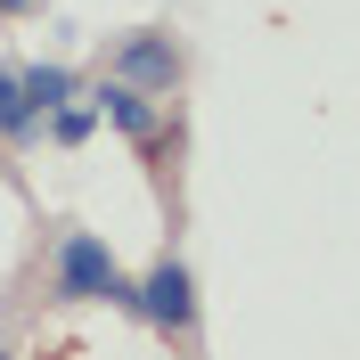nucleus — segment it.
Instances as JSON below:
<instances>
[{
  "mask_svg": "<svg viewBox=\"0 0 360 360\" xmlns=\"http://www.w3.org/2000/svg\"><path fill=\"white\" fill-rule=\"evenodd\" d=\"M115 82H131V90H172L180 82V49H172V33H123L115 41Z\"/></svg>",
  "mask_w": 360,
  "mask_h": 360,
  "instance_id": "7ed1b4c3",
  "label": "nucleus"
},
{
  "mask_svg": "<svg viewBox=\"0 0 360 360\" xmlns=\"http://www.w3.org/2000/svg\"><path fill=\"white\" fill-rule=\"evenodd\" d=\"M33 131H41V115L25 107L17 74H0V139H33Z\"/></svg>",
  "mask_w": 360,
  "mask_h": 360,
  "instance_id": "0eeeda50",
  "label": "nucleus"
},
{
  "mask_svg": "<svg viewBox=\"0 0 360 360\" xmlns=\"http://www.w3.org/2000/svg\"><path fill=\"white\" fill-rule=\"evenodd\" d=\"M49 295H58V303H115V311H131V278H123V262L107 254L98 229H66V238H58V254H49Z\"/></svg>",
  "mask_w": 360,
  "mask_h": 360,
  "instance_id": "f257e3e1",
  "label": "nucleus"
},
{
  "mask_svg": "<svg viewBox=\"0 0 360 360\" xmlns=\"http://www.w3.org/2000/svg\"><path fill=\"white\" fill-rule=\"evenodd\" d=\"M0 8H8V17H25V8H33V0H0Z\"/></svg>",
  "mask_w": 360,
  "mask_h": 360,
  "instance_id": "6e6552de",
  "label": "nucleus"
},
{
  "mask_svg": "<svg viewBox=\"0 0 360 360\" xmlns=\"http://www.w3.org/2000/svg\"><path fill=\"white\" fill-rule=\"evenodd\" d=\"M90 107H98V123H115V131H123V139H139V148H156V139H164L156 98H148V90H131V82H115V74L90 90Z\"/></svg>",
  "mask_w": 360,
  "mask_h": 360,
  "instance_id": "20e7f679",
  "label": "nucleus"
},
{
  "mask_svg": "<svg viewBox=\"0 0 360 360\" xmlns=\"http://www.w3.org/2000/svg\"><path fill=\"white\" fill-rule=\"evenodd\" d=\"M90 131H98V107H90V98H66V107H49V139H58V148H82Z\"/></svg>",
  "mask_w": 360,
  "mask_h": 360,
  "instance_id": "423d86ee",
  "label": "nucleus"
},
{
  "mask_svg": "<svg viewBox=\"0 0 360 360\" xmlns=\"http://www.w3.org/2000/svg\"><path fill=\"white\" fill-rule=\"evenodd\" d=\"M17 90H25V107H33V115H49V107H66V98H74V66L41 58V66H25V74H17Z\"/></svg>",
  "mask_w": 360,
  "mask_h": 360,
  "instance_id": "39448f33",
  "label": "nucleus"
},
{
  "mask_svg": "<svg viewBox=\"0 0 360 360\" xmlns=\"http://www.w3.org/2000/svg\"><path fill=\"white\" fill-rule=\"evenodd\" d=\"M131 319H148L164 336H188V328H197V278H188V262L164 254L148 278H131Z\"/></svg>",
  "mask_w": 360,
  "mask_h": 360,
  "instance_id": "f03ea898",
  "label": "nucleus"
},
{
  "mask_svg": "<svg viewBox=\"0 0 360 360\" xmlns=\"http://www.w3.org/2000/svg\"><path fill=\"white\" fill-rule=\"evenodd\" d=\"M0 360H8V352H0Z\"/></svg>",
  "mask_w": 360,
  "mask_h": 360,
  "instance_id": "1a4fd4ad",
  "label": "nucleus"
}]
</instances>
